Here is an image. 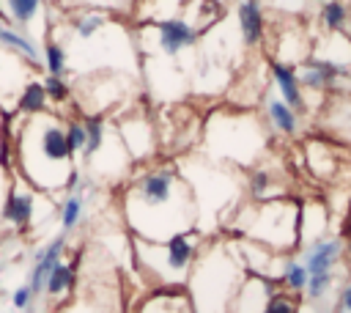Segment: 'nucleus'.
<instances>
[{
	"instance_id": "nucleus-21",
	"label": "nucleus",
	"mask_w": 351,
	"mask_h": 313,
	"mask_svg": "<svg viewBox=\"0 0 351 313\" xmlns=\"http://www.w3.org/2000/svg\"><path fill=\"white\" fill-rule=\"evenodd\" d=\"M326 231H329V209L315 198L299 200V247L326 236Z\"/></svg>"
},
{
	"instance_id": "nucleus-27",
	"label": "nucleus",
	"mask_w": 351,
	"mask_h": 313,
	"mask_svg": "<svg viewBox=\"0 0 351 313\" xmlns=\"http://www.w3.org/2000/svg\"><path fill=\"white\" fill-rule=\"evenodd\" d=\"M74 286H77V266L71 261H60V264H55V269L49 272V277L44 283V297L63 299L74 291Z\"/></svg>"
},
{
	"instance_id": "nucleus-6",
	"label": "nucleus",
	"mask_w": 351,
	"mask_h": 313,
	"mask_svg": "<svg viewBox=\"0 0 351 313\" xmlns=\"http://www.w3.org/2000/svg\"><path fill=\"white\" fill-rule=\"evenodd\" d=\"M206 239L208 236H203L197 228L176 233L165 242L132 239V258L154 288H184Z\"/></svg>"
},
{
	"instance_id": "nucleus-36",
	"label": "nucleus",
	"mask_w": 351,
	"mask_h": 313,
	"mask_svg": "<svg viewBox=\"0 0 351 313\" xmlns=\"http://www.w3.org/2000/svg\"><path fill=\"white\" fill-rule=\"evenodd\" d=\"M74 3V8L80 5V8H99V11H110V14H118V11H123V14H132V5H134V0H71Z\"/></svg>"
},
{
	"instance_id": "nucleus-32",
	"label": "nucleus",
	"mask_w": 351,
	"mask_h": 313,
	"mask_svg": "<svg viewBox=\"0 0 351 313\" xmlns=\"http://www.w3.org/2000/svg\"><path fill=\"white\" fill-rule=\"evenodd\" d=\"M63 129H66V143H69V151L74 156V162L80 165L82 159V151H85V124H82V115L71 113V115H63Z\"/></svg>"
},
{
	"instance_id": "nucleus-16",
	"label": "nucleus",
	"mask_w": 351,
	"mask_h": 313,
	"mask_svg": "<svg viewBox=\"0 0 351 313\" xmlns=\"http://www.w3.org/2000/svg\"><path fill=\"white\" fill-rule=\"evenodd\" d=\"M302 151H304V165L307 170L318 178V181H332L337 173H340V162H343V154H340V146L326 140V137H307L302 143Z\"/></svg>"
},
{
	"instance_id": "nucleus-40",
	"label": "nucleus",
	"mask_w": 351,
	"mask_h": 313,
	"mask_svg": "<svg viewBox=\"0 0 351 313\" xmlns=\"http://www.w3.org/2000/svg\"><path fill=\"white\" fill-rule=\"evenodd\" d=\"M346 266H348V272H351V231H348V236H346Z\"/></svg>"
},
{
	"instance_id": "nucleus-18",
	"label": "nucleus",
	"mask_w": 351,
	"mask_h": 313,
	"mask_svg": "<svg viewBox=\"0 0 351 313\" xmlns=\"http://www.w3.org/2000/svg\"><path fill=\"white\" fill-rule=\"evenodd\" d=\"M66 247H69V236L55 233L47 244H41V247L33 253V264H30V272H27V280H25V283L30 286V291L36 294V299L44 294V283H47L49 272L55 269V264L63 261Z\"/></svg>"
},
{
	"instance_id": "nucleus-23",
	"label": "nucleus",
	"mask_w": 351,
	"mask_h": 313,
	"mask_svg": "<svg viewBox=\"0 0 351 313\" xmlns=\"http://www.w3.org/2000/svg\"><path fill=\"white\" fill-rule=\"evenodd\" d=\"M137 313H195L184 288H154L140 305Z\"/></svg>"
},
{
	"instance_id": "nucleus-9",
	"label": "nucleus",
	"mask_w": 351,
	"mask_h": 313,
	"mask_svg": "<svg viewBox=\"0 0 351 313\" xmlns=\"http://www.w3.org/2000/svg\"><path fill=\"white\" fill-rule=\"evenodd\" d=\"M266 41H269L263 44L266 58L288 66L304 63L313 52V36L307 33L302 19H288V16L274 19L271 27L266 30Z\"/></svg>"
},
{
	"instance_id": "nucleus-31",
	"label": "nucleus",
	"mask_w": 351,
	"mask_h": 313,
	"mask_svg": "<svg viewBox=\"0 0 351 313\" xmlns=\"http://www.w3.org/2000/svg\"><path fill=\"white\" fill-rule=\"evenodd\" d=\"M337 102H335V107H329V115L335 118L329 126H332V132L343 140V143H348L351 146V96H335Z\"/></svg>"
},
{
	"instance_id": "nucleus-37",
	"label": "nucleus",
	"mask_w": 351,
	"mask_h": 313,
	"mask_svg": "<svg viewBox=\"0 0 351 313\" xmlns=\"http://www.w3.org/2000/svg\"><path fill=\"white\" fill-rule=\"evenodd\" d=\"M33 302H36V294L30 291V286H27V283H19V286L11 291V297H8L11 310H19V313L30 310V308H33Z\"/></svg>"
},
{
	"instance_id": "nucleus-12",
	"label": "nucleus",
	"mask_w": 351,
	"mask_h": 313,
	"mask_svg": "<svg viewBox=\"0 0 351 313\" xmlns=\"http://www.w3.org/2000/svg\"><path fill=\"white\" fill-rule=\"evenodd\" d=\"M307 275H321V272H337V266L346 264V239L343 236H321L299 247L296 255Z\"/></svg>"
},
{
	"instance_id": "nucleus-14",
	"label": "nucleus",
	"mask_w": 351,
	"mask_h": 313,
	"mask_svg": "<svg viewBox=\"0 0 351 313\" xmlns=\"http://www.w3.org/2000/svg\"><path fill=\"white\" fill-rule=\"evenodd\" d=\"M0 19L30 38H38L47 30L44 0H0Z\"/></svg>"
},
{
	"instance_id": "nucleus-24",
	"label": "nucleus",
	"mask_w": 351,
	"mask_h": 313,
	"mask_svg": "<svg viewBox=\"0 0 351 313\" xmlns=\"http://www.w3.org/2000/svg\"><path fill=\"white\" fill-rule=\"evenodd\" d=\"M0 47H5V49H11L14 55L25 58V60H27L30 66H36V69L41 66V44H38L36 38L25 36L22 30L5 25L3 19H0Z\"/></svg>"
},
{
	"instance_id": "nucleus-39",
	"label": "nucleus",
	"mask_w": 351,
	"mask_h": 313,
	"mask_svg": "<svg viewBox=\"0 0 351 313\" xmlns=\"http://www.w3.org/2000/svg\"><path fill=\"white\" fill-rule=\"evenodd\" d=\"M8 173H11V167H5V165L0 162V209H3V198H5V187H8Z\"/></svg>"
},
{
	"instance_id": "nucleus-19",
	"label": "nucleus",
	"mask_w": 351,
	"mask_h": 313,
	"mask_svg": "<svg viewBox=\"0 0 351 313\" xmlns=\"http://www.w3.org/2000/svg\"><path fill=\"white\" fill-rule=\"evenodd\" d=\"M263 113V124L269 129L271 137H282V140H296L302 135V115H296L277 93H266L263 102H261Z\"/></svg>"
},
{
	"instance_id": "nucleus-20",
	"label": "nucleus",
	"mask_w": 351,
	"mask_h": 313,
	"mask_svg": "<svg viewBox=\"0 0 351 313\" xmlns=\"http://www.w3.org/2000/svg\"><path fill=\"white\" fill-rule=\"evenodd\" d=\"M88 187H90V178H85V173H82V178L77 181V187H71L66 192V198L60 200L55 217H58V228H60L63 236H71L82 225L85 209H88Z\"/></svg>"
},
{
	"instance_id": "nucleus-41",
	"label": "nucleus",
	"mask_w": 351,
	"mask_h": 313,
	"mask_svg": "<svg viewBox=\"0 0 351 313\" xmlns=\"http://www.w3.org/2000/svg\"><path fill=\"white\" fill-rule=\"evenodd\" d=\"M25 313H36V310H33V308H30V310H25Z\"/></svg>"
},
{
	"instance_id": "nucleus-7",
	"label": "nucleus",
	"mask_w": 351,
	"mask_h": 313,
	"mask_svg": "<svg viewBox=\"0 0 351 313\" xmlns=\"http://www.w3.org/2000/svg\"><path fill=\"white\" fill-rule=\"evenodd\" d=\"M58 209L52 203V195L38 192L36 187H30L14 167L8 173V187H5V198H3V209H0V222L5 228H11L14 233H30L36 231L47 217H55Z\"/></svg>"
},
{
	"instance_id": "nucleus-34",
	"label": "nucleus",
	"mask_w": 351,
	"mask_h": 313,
	"mask_svg": "<svg viewBox=\"0 0 351 313\" xmlns=\"http://www.w3.org/2000/svg\"><path fill=\"white\" fill-rule=\"evenodd\" d=\"M299 305H302V297H296V294H291V291H285V288L277 286L269 294V299H266V305H263L261 313H296Z\"/></svg>"
},
{
	"instance_id": "nucleus-15",
	"label": "nucleus",
	"mask_w": 351,
	"mask_h": 313,
	"mask_svg": "<svg viewBox=\"0 0 351 313\" xmlns=\"http://www.w3.org/2000/svg\"><path fill=\"white\" fill-rule=\"evenodd\" d=\"M269 88H274L277 96H280L296 115H307V113H310V102H307V93H304L302 82H299L296 66L269 60Z\"/></svg>"
},
{
	"instance_id": "nucleus-25",
	"label": "nucleus",
	"mask_w": 351,
	"mask_h": 313,
	"mask_svg": "<svg viewBox=\"0 0 351 313\" xmlns=\"http://www.w3.org/2000/svg\"><path fill=\"white\" fill-rule=\"evenodd\" d=\"M318 25L324 33L351 36V3L348 0H324L318 5Z\"/></svg>"
},
{
	"instance_id": "nucleus-26",
	"label": "nucleus",
	"mask_w": 351,
	"mask_h": 313,
	"mask_svg": "<svg viewBox=\"0 0 351 313\" xmlns=\"http://www.w3.org/2000/svg\"><path fill=\"white\" fill-rule=\"evenodd\" d=\"M44 110H49L44 85H41L38 77H30V80L22 85V91H19L16 102H14V113L22 115V118H27V115H36V113H44Z\"/></svg>"
},
{
	"instance_id": "nucleus-33",
	"label": "nucleus",
	"mask_w": 351,
	"mask_h": 313,
	"mask_svg": "<svg viewBox=\"0 0 351 313\" xmlns=\"http://www.w3.org/2000/svg\"><path fill=\"white\" fill-rule=\"evenodd\" d=\"M44 85V93H47V102H52L55 107L60 104H69L71 102V93H74V85L66 80V77H55V74H44L41 80Z\"/></svg>"
},
{
	"instance_id": "nucleus-10",
	"label": "nucleus",
	"mask_w": 351,
	"mask_h": 313,
	"mask_svg": "<svg viewBox=\"0 0 351 313\" xmlns=\"http://www.w3.org/2000/svg\"><path fill=\"white\" fill-rule=\"evenodd\" d=\"M112 132L121 140V146L126 148L132 165H148L156 159L159 135H156L154 121L148 115H143V110H126V113L115 115Z\"/></svg>"
},
{
	"instance_id": "nucleus-38",
	"label": "nucleus",
	"mask_w": 351,
	"mask_h": 313,
	"mask_svg": "<svg viewBox=\"0 0 351 313\" xmlns=\"http://www.w3.org/2000/svg\"><path fill=\"white\" fill-rule=\"evenodd\" d=\"M335 313H351V272L340 280L335 291Z\"/></svg>"
},
{
	"instance_id": "nucleus-29",
	"label": "nucleus",
	"mask_w": 351,
	"mask_h": 313,
	"mask_svg": "<svg viewBox=\"0 0 351 313\" xmlns=\"http://www.w3.org/2000/svg\"><path fill=\"white\" fill-rule=\"evenodd\" d=\"M274 283H277L280 288H285V291L302 297V291H304V286H307V269H304V264H302L293 253H291V255H282L280 272H277Z\"/></svg>"
},
{
	"instance_id": "nucleus-1",
	"label": "nucleus",
	"mask_w": 351,
	"mask_h": 313,
	"mask_svg": "<svg viewBox=\"0 0 351 313\" xmlns=\"http://www.w3.org/2000/svg\"><path fill=\"white\" fill-rule=\"evenodd\" d=\"M118 209L132 239L165 242L197 228V209L176 162H148L132 173L118 195Z\"/></svg>"
},
{
	"instance_id": "nucleus-11",
	"label": "nucleus",
	"mask_w": 351,
	"mask_h": 313,
	"mask_svg": "<svg viewBox=\"0 0 351 313\" xmlns=\"http://www.w3.org/2000/svg\"><path fill=\"white\" fill-rule=\"evenodd\" d=\"M244 192H247V198L252 203L291 195V189L285 184V170L271 167L269 165V154L247 167V173H244Z\"/></svg>"
},
{
	"instance_id": "nucleus-22",
	"label": "nucleus",
	"mask_w": 351,
	"mask_h": 313,
	"mask_svg": "<svg viewBox=\"0 0 351 313\" xmlns=\"http://www.w3.org/2000/svg\"><path fill=\"white\" fill-rule=\"evenodd\" d=\"M189 0H134L132 5V19L137 25H156L165 19H176L186 14Z\"/></svg>"
},
{
	"instance_id": "nucleus-13",
	"label": "nucleus",
	"mask_w": 351,
	"mask_h": 313,
	"mask_svg": "<svg viewBox=\"0 0 351 313\" xmlns=\"http://www.w3.org/2000/svg\"><path fill=\"white\" fill-rule=\"evenodd\" d=\"M33 69L36 66H30L25 58L0 47V113L3 115L14 113V102L22 91V85L33 77Z\"/></svg>"
},
{
	"instance_id": "nucleus-17",
	"label": "nucleus",
	"mask_w": 351,
	"mask_h": 313,
	"mask_svg": "<svg viewBox=\"0 0 351 313\" xmlns=\"http://www.w3.org/2000/svg\"><path fill=\"white\" fill-rule=\"evenodd\" d=\"M236 27H239L241 44L252 52H261L266 44V30H269L263 3L261 0H239L236 3Z\"/></svg>"
},
{
	"instance_id": "nucleus-42",
	"label": "nucleus",
	"mask_w": 351,
	"mask_h": 313,
	"mask_svg": "<svg viewBox=\"0 0 351 313\" xmlns=\"http://www.w3.org/2000/svg\"><path fill=\"white\" fill-rule=\"evenodd\" d=\"M296 313H299V310H296Z\"/></svg>"
},
{
	"instance_id": "nucleus-35",
	"label": "nucleus",
	"mask_w": 351,
	"mask_h": 313,
	"mask_svg": "<svg viewBox=\"0 0 351 313\" xmlns=\"http://www.w3.org/2000/svg\"><path fill=\"white\" fill-rule=\"evenodd\" d=\"M263 8L274 11L277 16H288V19H299L310 11L313 0H261Z\"/></svg>"
},
{
	"instance_id": "nucleus-28",
	"label": "nucleus",
	"mask_w": 351,
	"mask_h": 313,
	"mask_svg": "<svg viewBox=\"0 0 351 313\" xmlns=\"http://www.w3.org/2000/svg\"><path fill=\"white\" fill-rule=\"evenodd\" d=\"M82 124H85V151H82V159H80V167L104 146L107 135H110V124H107V115L104 113H85L82 115Z\"/></svg>"
},
{
	"instance_id": "nucleus-3",
	"label": "nucleus",
	"mask_w": 351,
	"mask_h": 313,
	"mask_svg": "<svg viewBox=\"0 0 351 313\" xmlns=\"http://www.w3.org/2000/svg\"><path fill=\"white\" fill-rule=\"evenodd\" d=\"M269 129L252 110L219 104L206 115L203 124V154L217 165L250 167L269 151Z\"/></svg>"
},
{
	"instance_id": "nucleus-2",
	"label": "nucleus",
	"mask_w": 351,
	"mask_h": 313,
	"mask_svg": "<svg viewBox=\"0 0 351 313\" xmlns=\"http://www.w3.org/2000/svg\"><path fill=\"white\" fill-rule=\"evenodd\" d=\"M3 132L11 148V167L38 192L55 198V192H69L82 178V167L66 143L63 115L52 107L27 118L11 113Z\"/></svg>"
},
{
	"instance_id": "nucleus-30",
	"label": "nucleus",
	"mask_w": 351,
	"mask_h": 313,
	"mask_svg": "<svg viewBox=\"0 0 351 313\" xmlns=\"http://www.w3.org/2000/svg\"><path fill=\"white\" fill-rule=\"evenodd\" d=\"M41 69H44V74H55V77L69 74V49L58 36L44 38V44H41Z\"/></svg>"
},
{
	"instance_id": "nucleus-5",
	"label": "nucleus",
	"mask_w": 351,
	"mask_h": 313,
	"mask_svg": "<svg viewBox=\"0 0 351 313\" xmlns=\"http://www.w3.org/2000/svg\"><path fill=\"white\" fill-rule=\"evenodd\" d=\"M233 236L250 239L277 255L299 250V200L293 195L271 198L261 203H244L233 209V222L228 225Z\"/></svg>"
},
{
	"instance_id": "nucleus-8",
	"label": "nucleus",
	"mask_w": 351,
	"mask_h": 313,
	"mask_svg": "<svg viewBox=\"0 0 351 313\" xmlns=\"http://www.w3.org/2000/svg\"><path fill=\"white\" fill-rule=\"evenodd\" d=\"M200 36L203 33L186 16H176V19H165L156 25H140L137 27V47L143 49V55L173 60L178 55L195 49Z\"/></svg>"
},
{
	"instance_id": "nucleus-4",
	"label": "nucleus",
	"mask_w": 351,
	"mask_h": 313,
	"mask_svg": "<svg viewBox=\"0 0 351 313\" xmlns=\"http://www.w3.org/2000/svg\"><path fill=\"white\" fill-rule=\"evenodd\" d=\"M247 269L228 239H206L184 294L195 313H228Z\"/></svg>"
}]
</instances>
